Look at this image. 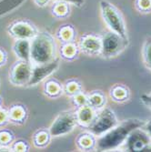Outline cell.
I'll return each mask as SVG.
<instances>
[{"mask_svg":"<svg viewBox=\"0 0 151 152\" xmlns=\"http://www.w3.org/2000/svg\"><path fill=\"white\" fill-rule=\"evenodd\" d=\"M145 122L140 119L130 118L124 120L104 133L102 136L98 137L96 148L99 151H107L117 148L126 141L128 135L134 129L143 128Z\"/></svg>","mask_w":151,"mask_h":152,"instance_id":"1","label":"cell"},{"mask_svg":"<svg viewBox=\"0 0 151 152\" xmlns=\"http://www.w3.org/2000/svg\"><path fill=\"white\" fill-rule=\"evenodd\" d=\"M56 43L48 33H38L31 42L30 59L34 65H43L56 59Z\"/></svg>","mask_w":151,"mask_h":152,"instance_id":"2","label":"cell"},{"mask_svg":"<svg viewBox=\"0 0 151 152\" xmlns=\"http://www.w3.org/2000/svg\"><path fill=\"white\" fill-rule=\"evenodd\" d=\"M99 5L102 18L110 31L117 33L123 38L128 39L126 24L120 11L107 0H101Z\"/></svg>","mask_w":151,"mask_h":152,"instance_id":"3","label":"cell"},{"mask_svg":"<svg viewBox=\"0 0 151 152\" xmlns=\"http://www.w3.org/2000/svg\"><path fill=\"white\" fill-rule=\"evenodd\" d=\"M117 119L115 113L110 108H102L101 111L96 115L93 122L87 128L88 132L95 136L100 137L109 129L117 125Z\"/></svg>","mask_w":151,"mask_h":152,"instance_id":"4","label":"cell"},{"mask_svg":"<svg viewBox=\"0 0 151 152\" xmlns=\"http://www.w3.org/2000/svg\"><path fill=\"white\" fill-rule=\"evenodd\" d=\"M128 44V39L123 38L115 32H107L101 37V52L105 58L116 57L124 50Z\"/></svg>","mask_w":151,"mask_h":152,"instance_id":"5","label":"cell"},{"mask_svg":"<svg viewBox=\"0 0 151 152\" xmlns=\"http://www.w3.org/2000/svg\"><path fill=\"white\" fill-rule=\"evenodd\" d=\"M77 125L76 113L71 111H66L60 113L54 120L49 129L50 136L60 137L70 133Z\"/></svg>","mask_w":151,"mask_h":152,"instance_id":"6","label":"cell"},{"mask_svg":"<svg viewBox=\"0 0 151 152\" xmlns=\"http://www.w3.org/2000/svg\"><path fill=\"white\" fill-rule=\"evenodd\" d=\"M31 76L32 66L30 62L21 60L13 66L10 73V80L14 85H28Z\"/></svg>","mask_w":151,"mask_h":152,"instance_id":"7","label":"cell"},{"mask_svg":"<svg viewBox=\"0 0 151 152\" xmlns=\"http://www.w3.org/2000/svg\"><path fill=\"white\" fill-rule=\"evenodd\" d=\"M151 139L147 132L141 128L134 129L126 140V145L129 151L139 152L144 151L150 144Z\"/></svg>","mask_w":151,"mask_h":152,"instance_id":"8","label":"cell"},{"mask_svg":"<svg viewBox=\"0 0 151 152\" xmlns=\"http://www.w3.org/2000/svg\"><path fill=\"white\" fill-rule=\"evenodd\" d=\"M58 66V61L53 60L52 62L43 65H34L32 66V76L28 83L29 86H35L45 78L53 74Z\"/></svg>","mask_w":151,"mask_h":152,"instance_id":"9","label":"cell"},{"mask_svg":"<svg viewBox=\"0 0 151 152\" xmlns=\"http://www.w3.org/2000/svg\"><path fill=\"white\" fill-rule=\"evenodd\" d=\"M79 48L90 56L99 54L101 52V38L94 35H86L79 41Z\"/></svg>","mask_w":151,"mask_h":152,"instance_id":"10","label":"cell"},{"mask_svg":"<svg viewBox=\"0 0 151 152\" xmlns=\"http://www.w3.org/2000/svg\"><path fill=\"white\" fill-rule=\"evenodd\" d=\"M9 32L13 37H17L18 39H30L36 35L34 27L31 25L23 21L13 24L10 26Z\"/></svg>","mask_w":151,"mask_h":152,"instance_id":"11","label":"cell"},{"mask_svg":"<svg viewBox=\"0 0 151 152\" xmlns=\"http://www.w3.org/2000/svg\"><path fill=\"white\" fill-rule=\"evenodd\" d=\"M96 109L93 108L89 105H86L83 107H79L76 112V117L77 120V124L88 128L93 122L96 117Z\"/></svg>","mask_w":151,"mask_h":152,"instance_id":"12","label":"cell"},{"mask_svg":"<svg viewBox=\"0 0 151 152\" xmlns=\"http://www.w3.org/2000/svg\"><path fill=\"white\" fill-rule=\"evenodd\" d=\"M14 52L17 57L23 61L31 62L30 53H31V43L28 39H17L14 44Z\"/></svg>","mask_w":151,"mask_h":152,"instance_id":"13","label":"cell"},{"mask_svg":"<svg viewBox=\"0 0 151 152\" xmlns=\"http://www.w3.org/2000/svg\"><path fill=\"white\" fill-rule=\"evenodd\" d=\"M96 136L93 135L90 132L88 133H82L78 135L77 139L76 140L77 146L80 150H91L96 147L97 144V140H96Z\"/></svg>","mask_w":151,"mask_h":152,"instance_id":"14","label":"cell"},{"mask_svg":"<svg viewBox=\"0 0 151 152\" xmlns=\"http://www.w3.org/2000/svg\"><path fill=\"white\" fill-rule=\"evenodd\" d=\"M88 105L91 106L96 110L102 108L106 103V98L104 96V95L98 91H95L89 94L88 96Z\"/></svg>","mask_w":151,"mask_h":152,"instance_id":"15","label":"cell"},{"mask_svg":"<svg viewBox=\"0 0 151 152\" xmlns=\"http://www.w3.org/2000/svg\"><path fill=\"white\" fill-rule=\"evenodd\" d=\"M78 48L76 44L71 42H66L61 48V55L66 59H73L77 57Z\"/></svg>","mask_w":151,"mask_h":152,"instance_id":"16","label":"cell"},{"mask_svg":"<svg viewBox=\"0 0 151 152\" xmlns=\"http://www.w3.org/2000/svg\"><path fill=\"white\" fill-rule=\"evenodd\" d=\"M111 96L116 101H125L128 99V90L120 85L115 86L111 89Z\"/></svg>","mask_w":151,"mask_h":152,"instance_id":"17","label":"cell"},{"mask_svg":"<svg viewBox=\"0 0 151 152\" xmlns=\"http://www.w3.org/2000/svg\"><path fill=\"white\" fill-rule=\"evenodd\" d=\"M75 36V30L71 26H64L60 27L58 31V37L62 42H71L74 39Z\"/></svg>","mask_w":151,"mask_h":152,"instance_id":"18","label":"cell"},{"mask_svg":"<svg viewBox=\"0 0 151 152\" xmlns=\"http://www.w3.org/2000/svg\"><path fill=\"white\" fill-rule=\"evenodd\" d=\"M52 12L57 18H65L69 14V7L65 2H57L52 8Z\"/></svg>","mask_w":151,"mask_h":152,"instance_id":"19","label":"cell"},{"mask_svg":"<svg viewBox=\"0 0 151 152\" xmlns=\"http://www.w3.org/2000/svg\"><path fill=\"white\" fill-rule=\"evenodd\" d=\"M46 93L50 96H58L62 93V87L57 81H49L46 84Z\"/></svg>","mask_w":151,"mask_h":152,"instance_id":"20","label":"cell"},{"mask_svg":"<svg viewBox=\"0 0 151 152\" xmlns=\"http://www.w3.org/2000/svg\"><path fill=\"white\" fill-rule=\"evenodd\" d=\"M65 92L68 96H74L77 93L81 92V85L76 80L68 81L65 86Z\"/></svg>","mask_w":151,"mask_h":152,"instance_id":"21","label":"cell"},{"mask_svg":"<svg viewBox=\"0 0 151 152\" xmlns=\"http://www.w3.org/2000/svg\"><path fill=\"white\" fill-rule=\"evenodd\" d=\"M50 134V133H49ZM49 134L45 130H40L35 135V144L37 147H43L47 145L49 141Z\"/></svg>","mask_w":151,"mask_h":152,"instance_id":"22","label":"cell"},{"mask_svg":"<svg viewBox=\"0 0 151 152\" xmlns=\"http://www.w3.org/2000/svg\"><path fill=\"white\" fill-rule=\"evenodd\" d=\"M143 58L146 66L151 69V38L147 39L143 48Z\"/></svg>","mask_w":151,"mask_h":152,"instance_id":"23","label":"cell"},{"mask_svg":"<svg viewBox=\"0 0 151 152\" xmlns=\"http://www.w3.org/2000/svg\"><path fill=\"white\" fill-rule=\"evenodd\" d=\"M8 116L14 121H20L25 117V110L21 107H13L10 109Z\"/></svg>","mask_w":151,"mask_h":152,"instance_id":"24","label":"cell"},{"mask_svg":"<svg viewBox=\"0 0 151 152\" xmlns=\"http://www.w3.org/2000/svg\"><path fill=\"white\" fill-rule=\"evenodd\" d=\"M74 99V103L76 106H77V107H83L86 105H88V96L83 94L82 92L77 93V95H75L73 96Z\"/></svg>","mask_w":151,"mask_h":152,"instance_id":"25","label":"cell"},{"mask_svg":"<svg viewBox=\"0 0 151 152\" xmlns=\"http://www.w3.org/2000/svg\"><path fill=\"white\" fill-rule=\"evenodd\" d=\"M136 7L141 12L151 10V0H136Z\"/></svg>","mask_w":151,"mask_h":152,"instance_id":"26","label":"cell"},{"mask_svg":"<svg viewBox=\"0 0 151 152\" xmlns=\"http://www.w3.org/2000/svg\"><path fill=\"white\" fill-rule=\"evenodd\" d=\"M12 141L11 134L7 131H1L0 132V145L6 146Z\"/></svg>","mask_w":151,"mask_h":152,"instance_id":"27","label":"cell"},{"mask_svg":"<svg viewBox=\"0 0 151 152\" xmlns=\"http://www.w3.org/2000/svg\"><path fill=\"white\" fill-rule=\"evenodd\" d=\"M56 1L65 2L66 4H71L74 6H77V7H81L84 4V0H56Z\"/></svg>","mask_w":151,"mask_h":152,"instance_id":"28","label":"cell"},{"mask_svg":"<svg viewBox=\"0 0 151 152\" xmlns=\"http://www.w3.org/2000/svg\"><path fill=\"white\" fill-rule=\"evenodd\" d=\"M140 99H141V101L146 106H147L149 108H151V93L150 94H144V95H142Z\"/></svg>","mask_w":151,"mask_h":152,"instance_id":"29","label":"cell"},{"mask_svg":"<svg viewBox=\"0 0 151 152\" xmlns=\"http://www.w3.org/2000/svg\"><path fill=\"white\" fill-rule=\"evenodd\" d=\"M8 114L3 109H0V124H3L7 121Z\"/></svg>","mask_w":151,"mask_h":152,"instance_id":"30","label":"cell"},{"mask_svg":"<svg viewBox=\"0 0 151 152\" xmlns=\"http://www.w3.org/2000/svg\"><path fill=\"white\" fill-rule=\"evenodd\" d=\"M14 149L17 150V151H25L26 146L23 142H18V143L15 144V146H14Z\"/></svg>","mask_w":151,"mask_h":152,"instance_id":"31","label":"cell"},{"mask_svg":"<svg viewBox=\"0 0 151 152\" xmlns=\"http://www.w3.org/2000/svg\"><path fill=\"white\" fill-rule=\"evenodd\" d=\"M144 127H145V129H144L147 132V134L149 135L150 139H151V119H150V120H148V122H147V123H145Z\"/></svg>","mask_w":151,"mask_h":152,"instance_id":"32","label":"cell"},{"mask_svg":"<svg viewBox=\"0 0 151 152\" xmlns=\"http://www.w3.org/2000/svg\"><path fill=\"white\" fill-rule=\"evenodd\" d=\"M35 2L39 7H45L50 2V0H35Z\"/></svg>","mask_w":151,"mask_h":152,"instance_id":"33","label":"cell"},{"mask_svg":"<svg viewBox=\"0 0 151 152\" xmlns=\"http://www.w3.org/2000/svg\"><path fill=\"white\" fill-rule=\"evenodd\" d=\"M4 61H5V54L3 53V51L0 50V65L4 64Z\"/></svg>","mask_w":151,"mask_h":152,"instance_id":"34","label":"cell"},{"mask_svg":"<svg viewBox=\"0 0 151 152\" xmlns=\"http://www.w3.org/2000/svg\"><path fill=\"white\" fill-rule=\"evenodd\" d=\"M144 151H149V152H151V142H150V144L146 148V149H145Z\"/></svg>","mask_w":151,"mask_h":152,"instance_id":"35","label":"cell"}]
</instances>
